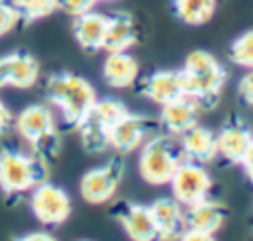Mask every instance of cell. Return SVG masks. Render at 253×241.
<instances>
[{"mask_svg": "<svg viewBox=\"0 0 253 241\" xmlns=\"http://www.w3.org/2000/svg\"><path fill=\"white\" fill-rule=\"evenodd\" d=\"M158 128V119L125 113L109 130V146H113L119 154H128L136 150L148 134Z\"/></svg>", "mask_w": 253, "mask_h": 241, "instance_id": "9c48e42d", "label": "cell"}, {"mask_svg": "<svg viewBox=\"0 0 253 241\" xmlns=\"http://www.w3.org/2000/svg\"><path fill=\"white\" fill-rule=\"evenodd\" d=\"M229 57L235 65L253 69V30L243 32L229 45Z\"/></svg>", "mask_w": 253, "mask_h": 241, "instance_id": "603a6c76", "label": "cell"}, {"mask_svg": "<svg viewBox=\"0 0 253 241\" xmlns=\"http://www.w3.org/2000/svg\"><path fill=\"white\" fill-rule=\"evenodd\" d=\"M217 8V0H174V14L190 26L206 24Z\"/></svg>", "mask_w": 253, "mask_h": 241, "instance_id": "7402d4cb", "label": "cell"}, {"mask_svg": "<svg viewBox=\"0 0 253 241\" xmlns=\"http://www.w3.org/2000/svg\"><path fill=\"white\" fill-rule=\"evenodd\" d=\"M186 207H188L184 211L186 229L198 231V233H204L210 237H213L217 233V229H221L225 215H227V209L221 203L211 201L210 198L196 201L192 205H186Z\"/></svg>", "mask_w": 253, "mask_h": 241, "instance_id": "2e32d148", "label": "cell"}, {"mask_svg": "<svg viewBox=\"0 0 253 241\" xmlns=\"http://www.w3.org/2000/svg\"><path fill=\"white\" fill-rule=\"evenodd\" d=\"M200 111L202 109L196 103V99L184 95L172 103L162 105V111L158 117V128H162L166 134L180 136L182 132H186L190 126L198 122Z\"/></svg>", "mask_w": 253, "mask_h": 241, "instance_id": "4fadbf2b", "label": "cell"}, {"mask_svg": "<svg viewBox=\"0 0 253 241\" xmlns=\"http://www.w3.org/2000/svg\"><path fill=\"white\" fill-rule=\"evenodd\" d=\"M237 97L243 105H249L253 107V71L245 73L241 79H239V85H237Z\"/></svg>", "mask_w": 253, "mask_h": 241, "instance_id": "4316f807", "label": "cell"}, {"mask_svg": "<svg viewBox=\"0 0 253 241\" xmlns=\"http://www.w3.org/2000/svg\"><path fill=\"white\" fill-rule=\"evenodd\" d=\"M40 77V63L28 51H14L0 57V87L30 89Z\"/></svg>", "mask_w": 253, "mask_h": 241, "instance_id": "8fae6325", "label": "cell"}, {"mask_svg": "<svg viewBox=\"0 0 253 241\" xmlns=\"http://www.w3.org/2000/svg\"><path fill=\"white\" fill-rule=\"evenodd\" d=\"M18 132L38 150L40 156L55 154L59 148V136L55 119L45 105H30L16 119Z\"/></svg>", "mask_w": 253, "mask_h": 241, "instance_id": "5b68a950", "label": "cell"}, {"mask_svg": "<svg viewBox=\"0 0 253 241\" xmlns=\"http://www.w3.org/2000/svg\"><path fill=\"white\" fill-rule=\"evenodd\" d=\"M16 4L20 8L22 20H26V22L45 18L59 8L57 0H16Z\"/></svg>", "mask_w": 253, "mask_h": 241, "instance_id": "cb8c5ba5", "label": "cell"}, {"mask_svg": "<svg viewBox=\"0 0 253 241\" xmlns=\"http://www.w3.org/2000/svg\"><path fill=\"white\" fill-rule=\"evenodd\" d=\"M184 160L180 136L172 134H154L142 144L138 158V172L144 182L152 186L168 184L178 164Z\"/></svg>", "mask_w": 253, "mask_h": 241, "instance_id": "3957f363", "label": "cell"}, {"mask_svg": "<svg viewBox=\"0 0 253 241\" xmlns=\"http://www.w3.org/2000/svg\"><path fill=\"white\" fill-rule=\"evenodd\" d=\"M180 144L186 160L192 162H211L217 156V136L211 128L200 126L198 122L180 134Z\"/></svg>", "mask_w": 253, "mask_h": 241, "instance_id": "e0dca14e", "label": "cell"}, {"mask_svg": "<svg viewBox=\"0 0 253 241\" xmlns=\"http://www.w3.org/2000/svg\"><path fill=\"white\" fill-rule=\"evenodd\" d=\"M32 211L40 223L59 225L71 215V200L63 188L45 180L34 188Z\"/></svg>", "mask_w": 253, "mask_h": 241, "instance_id": "ba28073f", "label": "cell"}, {"mask_svg": "<svg viewBox=\"0 0 253 241\" xmlns=\"http://www.w3.org/2000/svg\"><path fill=\"white\" fill-rule=\"evenodd\" d=\"M215 136H217V154H221L227 162L233 164H241L253 142L251 128L237 115H229V119L223 122V126Z\"/></svg>", "mask_w": 253, "mask_h": 241, "instance_id": "30bf717a", "label": "cell"}, {"mask_svg": "<svg viewBox=\"0 0 253 241\" xmlns=\"http://www.w3.org/2000/svg\"><path fill=\"white\" fill-rule=\"evenodd\" d=\"M10 124H12V113L4 105V101H0V134L6 132L10 128Z\"/></svg>", "mask_w": 253, "mask_h": 241, "instance_id": "83f0119b", "label": "cell"}, {"mask_svg": "<svg viewBox=\"0 0 253 241\" xmlns=\"http://www.w3.org/2000/svg\"><path fill=\"white\" fill-rule=\"evenodd\" d=\"M105 28H107V16L89 10L81 16H75L73 36L85 51H97V49H103Z\"/></svg>", "mask_w": 253, "mask_h": 241, "instance_id": "ffe728a7", "label": "cell"}, {"mask_svg": "<svg viewBox=\"0 0 253 241\" xmlns=\"http://www.w3.org/2000/svg\"><path fill=\"white\" fill-rule=\"evenodd\" d=\"M168 184L172 186L174 200H178L182 205H192L206 200L211 190V178L206 168L200 162H192L186 158L178 164Z\"/></svg>", "mask_w": 253, "mask_h": 241, "instance_id": "52a82bcc", "label": "cell"}, {"mask_svg": "<svg viewBox=\"0 0 253 241\" xmlns=\"http://www.w3.org/2000/svg\"><path fill=\"white\" fill-rule=\"evenodd\" d=\"M97 0H57L59 8L63 12H67L69 16H81L89 10H93Z\"/></svg>", "mask_w": 253, "mask_h": 241, "instance_id": "484cf974", "label": "cell"}, {"mask_svg": "<svg viewBox=\"0 0 253 241\" xmlns=\"http://www.w3.org/2000/svg\"><path fill=\"white\" fill-rule=\"evenodd\" d=\"M47 180L45 158L4 148L0 152V188L6 194H24Z\"/></svg>", "mask_w": 253, "mask_h": 241, "instance_id": "277c9868", "label": "cell"}, {"mask_svg": "<svg viewBox=\"0 0 253 241\" xmlns=\"http://www.w3.org/2000/svg\"><path fill=\"white\" fill-rule=\"evenodd\" d=\"M45 95L61 111L67 126H77L97 101L91 83L69 71L49 75L45 81Z\"/></svg>", "mask_w": 253, "mask_h": 241, "instance_id": "7a4b0ae2", "label": "cell"}, {"mask_svg": "<svg viewBox=\"0 0 253 241\" xmlns=\"http://www.w3.org/2000/svg\"><path fill=\"white\" fill-rule=\"evenodd\" d=\"M154 225H156V239H180L186 223H184V209L182 203L174 198H158L154 203L148 205Z\"/></svg>", "mask_w": 253, "mask_h": 241, "instance_id": "9a60e30c", "label": "cell"}, {"mask_svg": "<svg viewBox=\"0 0 253 241\" xmlns=\"http://www.w3.org/2000/svg\"><path fill=\"white\" fill-rule=\"evenodd\" d=\"M115 217L121 221L126 235L134 241H152L156 239V225L148 205L123 201L115 209Z\"/></svg>", "mask_w": 253, "mask_h": 241, "instance_id": "5bb4252c", "label": "cell"}, {"mask_svg": "<svg viewBox=\"0 0 253 241\" xmlns=\"http://www.w3.org/2000/svg\"><path fill=\"white\" fill-rule=\"evenodd\" d=\"M75 128L79 130L81 144L87 152L95 154V152H103L105 148H109V130H111V126L97 113L89 111L87 117Z\"/></svg>", "mask_w": 253, "mask_h": 241, "instance_id": "44dd1931", "label": "cell"}, {"mask_svg": "<svg viewBox=\"0 0 253 241\" xmlns=\"http://www.w3.org/2000/svg\"><path fill=\"white\" fill-rule=\"evenodd\" d=\"M22 20L16 0H0V36L12 32Z\"/></svg>", "mask_w": 253, "mask_h": 241, "instance_id": "d4e9b609", "label": "cell"}, {"mask_svg": "<svg viewBox=\"0 0 253 241\" xmlns=\"http://www.w3.org/2000/svg\"><path fill=\"white\" fill-rule=\"evenodd\" d=\"M103 79L109 87H130L138 79V61L126 51H109L103 61Z\"/></svg>", "mask_w": 253, "mask_h": 241, "instance_id": "d6986e66", "label": "cell"}, {"mask_svg": "<svg viewBox=\"0 0 253 241\" xmlns=\"http://www.w3.org/2000/svg\"><path fill=\"white\" fill-rule=\"evenodd\" d=\"M138 40V26L134 18L126 12H115L107 16L103 49L107 51H126Z\"/></svg>", "mask_w": 253, "mask_h": 241, "instance_id": "ac0fdd59", "label": "cell"}, {"mask_svg": "<svg viewBox=\"0 0 253 241\" xmlns=\"http://www.w3.org/2000/svg\"><path fill=\"white\" fill-rule=\"evenodd\" d=\"M22 239H53V235L43 233V231H36V233H28V235H24Z\"/></svg>", "mask_w": 253, "mask_h": 241, "instance_id": "f546056e", "label": "cell"}, {"mask_svg": "<svg viewBox=\"0 0 253 241\" xmlns=\"http://www.w3.org/2000/svg\"><path fill=\"white\" fill-rule=\"evenodd\" d=\"M182 71L184 91L188 97L196 99L202 111H210L217 105L221 89L227 81L225 67L204 49H194L186 61Z\"/></svg>", "mask_w": 253, "mask_h": 241, "instance_id": "6da1fadb", "label": "cell"}, {"mask_svg": "<svg viewBox=\"0 0 253 241\" xmlns=\"http://www.w3.org/2000/svg\"><path fill=\"white\" fill-rule=\"evenodd\" d=\"M241 164H243V170H245L247 178L253 182V142H251V146H249V150H247L245 158L241 160Z\"/></svg>", "mask_w": 253, "mask_h": 241, "instance_id": "f1b7e54d", "label": "cell"}, {"mask_svg": "<svg viewBox=\"0 0 253 241\" xmlns=\"http://www.w3.org/2000/svg\"><path fill=\"white\" fill-rule=\"evenodd\" d=\"M125 174V162L121 156H113L107 164L93 168L83 174L79 182L81 198L89 203H103L111 200L123 180Z\"/></svg>", "mask_w": 253, "mask_h": 241, "instance_id": "8992f818", "label": "cell"}, {"mask_svg": "<svg viewBox=\"0 0 253 241\" xmlns=\"http://www.w3.org/2000/svg\"><path fill=\"white\" fill-rule=\"evenodd\" d=\"M138 95H142L158 105H166V103H172V101L184 97L186 91H184L182 71L162 69V71H154V73L142 77L138 81Z\"/></svg>", "mask_w": 253, "mask_h": 241, "instance_id": "7c38bea8", "label": "cell"}]
</instances>
